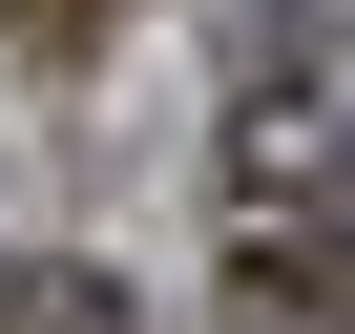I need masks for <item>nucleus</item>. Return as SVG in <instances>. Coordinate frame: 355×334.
Listing matches in <instances>:
<instances>
[{
    "label": "nucleus",
    "mask_w": 355,
    "mask_h": 334,
    "mask_svg": "<svg viewBox=\"0 0 355 334\" xmlns=\"http://www.w3.org/2000/svg\"><path fill=\"white\" fill-rule=\"evenodd\" d=\"M0 334H125V292H105V272H42V251H21V272H0Z\"/></svg>",
    "instance_id": "1"
},
{
    "label": "nucleus",
    "mask_w": 355,
    "mask_h": 334,
    "mask_svg": "<svg viewBox=\"0 0 355 334\" xmlns=\"http://www.w3.org/2000/svg\"><path fill=\"white\" fill-rule=\"evenodd\" d=\"M0 42H21V63H105V42H125V0H0Z\"/></svg>",
    "instance_id": "2"
}]
</instances>
